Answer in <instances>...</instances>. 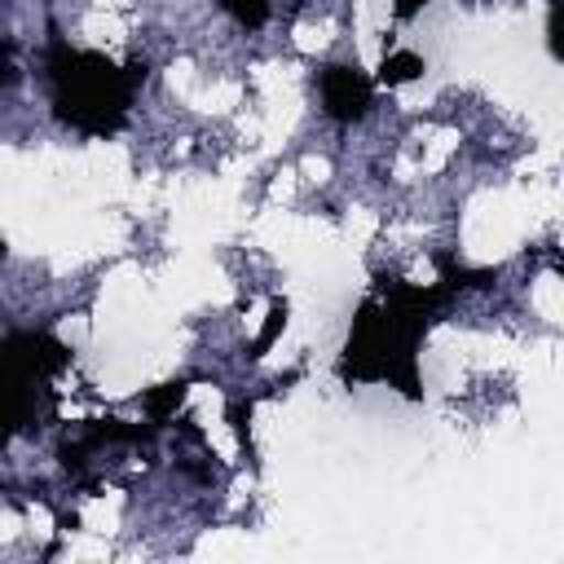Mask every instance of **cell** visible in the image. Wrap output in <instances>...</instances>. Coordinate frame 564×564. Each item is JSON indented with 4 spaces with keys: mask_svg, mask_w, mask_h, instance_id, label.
I'll return each instance as SVG.
<instances>
[{
    "mask_svg": "<svg viewBox=\"0 0 564 564\" xmlns=\"http://www.w3.org/2000/svg\"><path fill=\"white\" fill-rule=\"evenodd\" d=\"M454 286H410L388 278L375 300H366L352 317V335L339 357V379L344 383H366V379H388L405 397H419V370H414V348L419 335L432 326V313L445 304Z\"/></svg>",
    "mask_w": 564,
    "mask_h": 564,
    "instance_id": "1",
    "label": "cell"
},
{
    "mask_svg": "<svg viewBox=\"0 0 564 564\" xmlns=\"http://www.w3.org/2000/svg\"><path fill=\"white\" fill-rule=\"evenodd\" d=\"M317 93H322V106H326V115H330V119L352 123V119H361V115L370 110L375 84H370L357 66L335 62V66H326V70L317 75Z\"/></svg>",
    "mask_w": 564,
    "mask_h": 564,
    "instance_id": "4",
    "label": "cell"
},
{
    "mask_svg": "<svg viewBox=\"0 0 564 564\" xmlns=\"http://www.w3.org/2000/svg\"><path fill=\"white\" fill-rule=\"evenodd\" d=\"M546 48L555 53V62H564V0H555L546 13Z\"/></svg>",
    "mask_w": 564,
    "mask_h": 564,
    "instance_id": "8",
    "label": "cell"
},
{
    "mask_svg": "<svg viewBox=\"0 0 564 564\" xmlns=\"http://www.w3.org/2000/svg\"><path fill=\"white\" fill-rule=\"evenodd\" d=\"M4 357H9V379H13V423H18L31 405V397L48 392L44 383L70 361V352L48 330H13L4 339Z\"/></svg>",
    "mask_w": 564,
    "mask_h": 564,
    "instance_id": "3",
    "label": "cell"
},
{
    "mask_svg": "<svg viewBox=\"0 0 564 564\" xmlns=\"http://www.w3.org/2000/svg\"><path fill=\"white\" fill-rule=\"evenodd\" d=\"M423 4H427V0H397V18L405 22V18H414V13L423 9Z\"/></svg>",
    "mask_w": 564,
    "mask_h": 564,
    "instance_id": "10",
    "label": "cell"
},
{
    "mask_svg": "<svg viewBox=\"0 0 564 564\" xmlns=\"http://www.w3.org/2000/svg\"><path fill=\"white\" fill-rule=\"evenodd\" d=\"M419 75H423V57H419V53H410V48L388 53V57H383V66H379V84H388V88L410 84V79H419Z\"/></svg>",
    "mask_w": 564,
    "mask_h": 564,
    "instance_id": "5",
    "label": "cell"
},
{
    "mask_svg": "<svg viewBox=\"0 0 564 564\" xmlns=\"http://www.w3.org/2000/svg\"><path fill=\"white\" fill-rule=\"evenodd\" d=\"M282 317H286V308L278 304V308L269 313V326H264V330H260V339H256V357H260V348H269V339L278 335V326H282Z\"/></svg>",
    "mask_w": 564,
    "mask_h": 564,
    "instance_id": "9",
    "label": "cell"
},
{
    "mask_svg": "<svg viewBox=\"0 0 564 564\" xmlns=\"http://www.w3.org/2000/svg\"><path fill=\"white\" fill-rule=\"evenodd\" d=\"M238 26H247V31H256V26H264L269 22V0H216Z\"/></svg>",
    "mask_w": 564,
    "mask_h": 564,
    "instance_id": "6",
    "label": "cell"
},
{
    "mask_svg": "<svg viewBox=\"0 0 564 564\" xmlns=\"http://www.w3.org/2000/svg\"><path fill=\"white\" fill-rule=\"evenodd\" d=\"M181 397H185V383H181V379H176V383H163L159 392H150V397H145L150 419H154V423H163V419H167V414L181 405Z\"/></svg>",
    "mask_w": 564,
    "mask_h": 564,
    "instance_id": "7",
    "label": "cell"
},
{
    "mask_svg": "<svg viewBox=\"0 0 564 564\" xmlns=\"http://www.w3.org/2000/svg\"><path fill=\"white\" fill-rule=\"evenodd\" d=\"M44 79H48L53 115L66 128H75L84 137H110L128 123L132 88L145 79V66H119L106 53L70 48L66 40H48Z\"/></svg>",
    "mask_w": 564,
    "mask_h": 564,
    "instance_id": "2",
    "label": "cell"
}]
</instances>
